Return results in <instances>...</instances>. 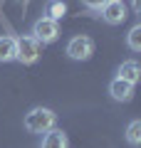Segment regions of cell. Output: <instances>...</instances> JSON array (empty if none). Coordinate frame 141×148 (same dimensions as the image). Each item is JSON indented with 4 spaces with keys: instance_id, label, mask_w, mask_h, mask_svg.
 <instances>
[{
    "instance_id": "cell-1",
    "label": "cell",
    "mask_w": 141,
    "mask_h": 148,
    "mask_svg": "<svg viewBox=\"0 0 141 148\" xmlns=\"http://www.w3.org/2000/svg\"><path fill=\"white\" fill-rule=\"evenodd\" d=\"M22 123H25V128L30 133H47L50 128L57 126V114L52 109H47V106H32L25 114Z\"/></svg>"
},
{
    "instance_id": "cell-2",
    "label": "cell",
    "mask_w": 141,
    "mask_h": 148,
    "mask_svg": "<svg viewBox=\"0 0 141 148\" xmlns=\"http://www.w3.org/2000/svg\"><path fill=\"white\" fill-rule=\"evenodd\" d=\"M40 47L42 45L37 42L32 35L15 37V59L20 64H35L37 59H40Z\"/></svg>"
},
{
    "instance_id": "cell-3",
    "label": "cell",
    "mask_w": 141,
    "mask_h": 148,
    "mask_svg": "<svg viewBox=\"0 0 141 148\" xmlns=\"http://www.w3.org/2000/svg\"><path fill=\"white\" fill-rule=\"evenodd\" d=\"M32 37H35L40 45H52L57 42V37H59V22L52 20V17H37L35 25H32Z\"/></svg>"
},
{
    "instance_id": "cell-4",
    "label": "cell",
    "mask_w": 141,
    "mask_h": 148,
    "mask_svg": "<svg viewBox=\"0 0 141 148\" xmlns=\"http://www.w3.org/2000/svg\"><path fill=\"white\" fill-rule=\"evenodd\" d=\"M64 52H67V57L74 59V62H87V59H92V54H94V40L87 37V35H74L67 42Z\"/></svg>"
},
{
    "instance_id": "cell-5",
    "label": "cell",
    "mask_w": 141,
    "mask_h": 148,
    "mask_svg": "<svg viewBox=\"0 0 141 148\" xmlns=\"http://www.w3.org/2000/svg\"><path fill=\"white\" fill-rule=\"evenodd\" d=\"M102 20L106 25H121V22L129 17V10H126L124 0H106V5L102 8Z\"/></svg>"
},
{
    "instance_id": "cell-6",
    "label": "cell",
    "mask_w": 141,
    "mask_h": 148,
    "mask_svg": "<svg viewBox=\"0 0 141 148\" xmlns=\"http://www.w3.org/2000/svg\"><path fill=\"white\" fill-rule=\"evenodd\" d=\"M109 96L114 101H119V104H126V101L134 99V84H129V82L114 77V79L109 82Z\"/></svg>"
},
{
    "instance_id": "cell-7",
    "label": "cell",
    "mask_w": 141,
    "mask_h": 148,
    "mask_svg": "<svg viewBox=\"0 0 141 148\" xmlns=\"http://www.w3.org/2000/svg\"><path fill=\"white\" fill-rule=\"evenodd\" d=\"M40 148H69V138L62 128H50L47 133H42V141H40Z\"/></svg>"
},
{
    "instance_id": "cell-8",
    "label": "cell",
    "mask_w": 141,
    "mask_h": 148,
    "mask_svg": "<svg viewBox=\"0 0 141 148\" xmlns=\"http://www.w3.org/2000/svg\"><path fill=\"white\" fill-rule=\"evenodd\" d=\"M116 77L136 86V82L141 79V67H139V62H136V59H126V62H121L119 69H116Z\"/></svg>"
},
{
    "instance_id": "cell-9",
    "label": "cell",
    "mask_w": 141,
    "mask_h": 148,
    "mask_svg": "<svg viewBox=\"0 0 141 148\" xmlns=\"http://www.w3.org/2000/svg\"><path fill=\"white\" fill-rule=\"evenodd\" d=\"M15 59V37L0 35V62H12Z\"/></svg>"
},
{
    "instance_id": "cell-10",
    "label": "cell",
    "mask_w": 141,
    "mask_h": 148,
    "mask_svg": "<svg viewBox=\"0 0 141 148\" xmlns=\"http://www.w3.org/2000/svg\"><path fill=\"white\" fill-rule=\"evenodd\" d=\"M67 15V3L64 0H47L45 5V17H52V20H62V17Z\"/></svg>"
},
{
    "instance_id": "cell-11",
    "label": "cell",
    "mask_w": 141,
    "mask_h": 148,
    "mask_svg": "<svg viewBox=\"0 0 141 148\" xmlns=\"http://www.w3.org/2000/svg\"><path fill=\"white\" fill-rule=\"evenodd\" d=\"M126 143L134 146V148L141 146V121L139 119H134V121L126 126Z\"/></svg>"
},
{
    "instance_id": "cell-12",
    "label": "cell",
    "mask_w": 141,
    "mask_h": 148,
    "mask_svg": "<svg viewBox=\"0 0 141 148\" xmlns=\"http://www.w3.org/2000/svg\"><path fill=\"white\" fill-rule=\"evenodd\" d=\"M126 47H129L131 52H141V25L139 22L126 32Z\"/></svg>"
},
{
    "instance_id": "cell-13",
    "label": "cell",
    "mask_w": 141,
    "mask_h": 148,
    "mask_svg": "<svg viewBox=\"0 0 141 148\" xmlns=\"http://www.w3.org/2000/svg\"><path fill=\"white\" fill-rule=\"evenodd\" d=\"M82 5L87 8V10H92V12H99L102 8L106 5V0H82Z\"/></svg>"
},
{
    "instance_id": "cell-14",
    "label": "cell",
    "mask_w": 141,
    "mask_h": 148,
    "mask_svg": "<svg viewBox=\"0 0 141 148\" xmlns=\"http://www.w3.org/2000/svg\"><path fill=\"white\" fill-rule=\"evenodd\" d=\"M131 8H134V12H141V0H131Z\"/></svg>"
}]
</instances>
